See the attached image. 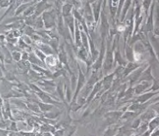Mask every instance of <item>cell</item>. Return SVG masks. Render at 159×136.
<instances>
[{
  "label": "cell",
  "mask_w": 159,
  "mask_h": 136,
  "mask_svg": "<svg viewBox=\"0 0 159 136\" xmlns=\"http://www.w3.org/2000/svg\"><path fill=\"white\" fill-rule=\"evenodd\" d=\"M41 108H43V111H49L52 108V106H47L45 104H39Z\"/></svg>",
  "instance_id": "obj_7"
},
{
  "label": "cell",
  "mask_w": 159,
  "mask_h": 136,
  "mask_svg": "<svg viewBox=\"0 0 159 136\" xmlns=\"http://www.w3.org/2000/svg\"><path fill=\"white\" fill-rule=\"evenodd\" d=\"M135 68V66L134 65V64H129V65L128 66V67L125 69V71H124V75L125 74H128L129 72L131 71V70H134Z\"/></svg>",
  "instance_id": "obj_6"
},
{
  "label": "cell",
  "mask_w": 159,
  "mask_h": 136,
  "mask_svg": "<svg viewBox=\"0 0 159 136\" xmlns=\"http://www.w3.org/2000/svg\"><path fill=\"white\" fill-rule=\"evenodd\" d=\"M33 33V30L32 29V27H30V26H27L26 28V31H25V33L27 34V35H30V34H32Z\"/></svg>",
  "instance_id": "obj_10"
},
{
  "label": "cell",
  "mask_w": 159,
  "mask_h": 136,
  "mask_svg": "<svg viewBox=\"0 0 159 136\" xmlns=\"http://www.w3.org/2000/svg\"><path fill=\"white\" fill-rule=\"evenodd\" d=\"M3 40H4V36H3V35H0V46L3 44Z\"/></svg>",
  "instance_id": "obj_11"
},
{
  "label": "cell",
  "mask_w": 159,
  "mask_h": 136,
  "mask_svg": "<svg viewBox=\"0 0 159 136\" xmlns=\"http://www.w3.org/2000/svg\"><path fill=\"white\" fill-rule=\"evenodd\" d=\"M12 57L15 61H19L20 60V57H21V55H20V53L17 51H14L12 53Z\"/></svg>",
  "instance_id": "obj_4"
},
{
  "label": "cell",
  "mask_w": 159,
  "mask_h": 136,
  "mask_svg": "<svg viewBox=\"0 0 159 136\" xmlns=\"http://www.w3.org/2000/svg\"><path fill=\"white\" fill-rule=\"evenodd\" d=\"M71 5H69V4H66L65 6L63 7V15L64 16H67L70 12H71Z\"/></svg>",
  "instance_id": "obj_3"
},
{
  "label": "cell",
  "mask_w": 159,
  "mask_h": 136,
  "mask_svg": "<svg viewBox=\"0 0 159 136\" xmlns=\"http://www.w3.org/2000/svg\"><path fill=\"white\" fill-rule=\"evenodd\" d=\"M117 136H124V135H122V134H119V135H117Z\"/></svg>",
  "instance_id": "obj_12"
},
{
  "label": "cell",
  "mask_w": 159,
  "mask_h": 136,
  "mask_svg": "<svg viewBox=\"0 0 159 136\" xmlns=\"http://www.w3.org/2000/svg\"><path fill=\"white\" fill-rule=\"evenodd\" d=\"M152 95H153V94H144L142 96H140V98H138V100H140V101L141 102H144L146 100H148L149 98L152 97Z\"/></svg>",
  "instance_id": "obj_5"
},
{
  "label": "cell",
  "mask_w": 159,
  "mask_h": 136,
  "mask_svg": "<svg viewBox=\"0 0 159 136\" xmlns=\"http://www.w3.org/2000/svg\"><path fill=\"white\" fill-rule=\"evenodd\" d=\"M43 21L41 20V19H39L37 21H36V26H37V27L41 28V27L43 26Z\"/></svg>",
  "instance_id": "obj_9"
},
{
  "label": "cell",
  "mask_w": 159,
  "mask_h": 136,
  "mask_svg": "<svg viewBox=\"0 0 159 136\" xmlns=\"http://www.w3.org/2000/svg\"><path fill=\"white\" fill-rule=\"evenodd\" d=\"M158 126V118L157 117H156V118H154V119H152V121L151 122V123H150V130L151 131H153L154 130V129L155 128H157V127Z\"/></svg>",
  "instance_id": "obj_1"
},
{
  "label": "cell",
  "mask_w": 159,
  "mask_h": 136,
  "mask_svg": "<svg viewBox=\"0 0 159 136\" xmlns=\"http://www.w3.org/2000/svg\"><path fill=\"white\" fill-rule=\"evenodd\" d=\"M46 61H47V63H48L49 66H55L57 64L56 59H55V56H53V55L49 56V57L47 58V60H46Z\"/></svg>",
  "instance_id": "obj_2"
},
{
  "label": "cell",
  "mask_w": 159,
  "mask_h": 136,
  "mask_svg": "<svg viewBox=\"0 0 159 136\" xmlns=\"http://www.w3.org/2000/svg\"><path fill=\"white\" fill-rule=\"evenodd\" d=\"M26 8V4H23V5H21V6H20L19 8H18V10H16V15H19L22 10H24Z\"/></svg>",
  "instance_id": "obj_8"
}]
</instances>
